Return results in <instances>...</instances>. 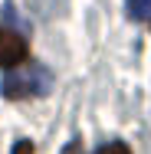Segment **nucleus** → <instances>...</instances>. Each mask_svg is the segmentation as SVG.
Segmentation results:
<instances>
[{
	"label": "nucleus",
	"mask_w": 151,
	"mask_h": 154,
	"mask_svg": "<svg viewBox=\"0 0 151 154\" xmlns=\"http://www.w3.org/2000/svg\"><path fill=\"white\" fill-rule=\"evenodd\" d=\"M27 59V39L20 33L0 26V69H13Z\"/></svg>",
	"instance_id": "f03ea898"
},
{
	"label": "nucleus",
	"mask_w": 151,
	"mask_h": 154,
	"mask_svg": "<svg viewBox=\"0 0 151 154\" xmlns=\"http://www.w3.org/2000/svg\"><path fill=\"white\" fill-rule=\"evenodd\" d=\"M10 154H33V141H17Z\"/></svg>",
	"instance_id": "39448f33"
},
{
	"label": "nucleus",
	"mask_w": 151,
	"mask_h": 154,
	"mask_svg": "<svg viewBox=\"0 0 151 154\" xmlns=\"http://www.w3.org/2000/svg\"><path fill=\"white\" fill-rule=\"evenodd\" d=\"M95 154H131V151H128V144H121V141H112V144L99 148Z\"/></svg>",
	"instance_id": "20e7f679"
},
{
	"label": "nucleus",
	"mask_w": 151,
	"mask_h": 154,
	"mask_svg": "<svg viewBox=\"0 0 151 154\" xmlns=\"http://www.w3.org/2000/svg\"><path fill=\"white\" fill-rule=\"evenodd\" d=\"M131 20H151V0H125Z\"/></svg>",
	"instance_id": "7ed1b4c3"
},
{
	"label": "nucleus",
	"mask_w": 151,
	"mask_h": 154,
	"mask_svg": "<svg viewBox=\"0 0 151 154\" xmlns=\"http://www.w3.org/2000/svg\"><path fill=\"white\" fill-rule=\"evenodd\" d=\"M53 85V75L43 66H30L23 72H10L0 82V92L7 98H30V95H46Z\"/></svg>",
	"instance_id": "f257e3e1"
}]
</instances>
